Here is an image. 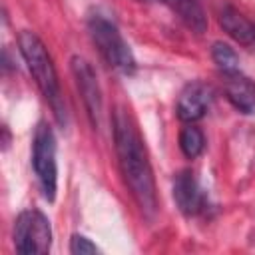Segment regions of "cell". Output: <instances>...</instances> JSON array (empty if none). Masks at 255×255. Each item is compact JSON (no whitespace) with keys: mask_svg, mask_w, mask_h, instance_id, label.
I'll list each match as a JSON object with an SVG mask.
<instances>
[{"mask_svg":"<svg viewBox=\"0 0 255 255\" xmlns=\"http://www.w3.org/2000/svg\"><path fill=\"white\" fill-rule=\"evenodd\" d=\"M211 58L223 74H237L239 72V56L235 50L225 42H215L211 46Z\"/></svg>","mask_w":255,"mask_h":255,"instance_id":"13","label":"cell"},{"mask_svg":"<svg viewBox=\"0 0 255 255\" xmlns=\"http://www.w3.org/2000/svg\"><path fill=\"white\" fill-rule=\"evenodd\" d=\"M14 245L22 255H44L52 247V227L38 209H26L14 223Z\"/></svg>","mask_w":255,"mask_h":255,"instance_id":"5","label":"cell"},{"mask_svg":"<svg viewBox=\"0 0 255 255\" xmlns=\"http://www.w3.org/2000/svg\"><path fill=\"white\" fill-rule=\"evenodd\" d=\"M225 96L229 104L241 112V114H255V84L243 76L241 72L237 74H225Z\"/></svg>","mask_w":255,"mask_h":255,"instance_id":"9","label":"cell"},{"mask_svg":"<svg viewBox=\"0 0 255 255\" xmlns=\"http://www.w3.org/2000/svg\"><path fill=\"white\" fill-rule=\"evenodd\" d=\"M70 253L74 255H94V253H100V249L84 235H72L70 239Z\"/></svg>","mask_w":255,"mask_h":255,"instance_id":"14","label":"cell"},{"mask_svg":"<svg viewBox=\"0 0 255 255\" xmlns=\"http://www.w3.org/2000/svg\"><path fill=\"white\" fill-rule=\"evenodd\" d=\"M88 32L90 38L94 42V46L98 48L100 56L106 60V64L120 72V74H133L135 70V58L128 46V42L124 40L122 32L118 30V26L108 20L106 16L94 14L88 18Z\"/></svg>","mask_w":255,"mask_h":255,"instance_id":"3","label":"cell"},{"mask_svg":"<svg viewBox=\"0 0 255 255\" xmlns=\"http://www.w3.org/2000/svg\"><path fill=\"white\" fill-rule=\"evenodd\" d=\"M219 24L227 32V36H231L235 42L245 46L255 42V26L237 8L223 6V10L219 12Z\"/></svg>","mask_w":255,"mask_h":255,"instance_id":"10","label":"cell"},{"mask_svg":"<svg viewBox=\"0 0 255 255\" xmlns=\"http://www.w3.org/2000/svg\"><path fill=\"white\" fill-rule=\"evenodd\" d=\"M2 131H4V149H6V147H8V141H10V135H8V128L4 126V129H2Z\"/></svg>","mask_w":255,"mask_h":255,"instance_id":"15","label":"cell"},{"mask_svg":"<svg viewBox=\"0 0 255 255\" xmlns=\"http://www.w3.org/2000/svg\"><path fill=\"white\" fill-rule=\"evenodd\" d=\"M32 165L40 183V189L48 201L56 199L58 189V165H56V137L46 122H40L34 131Z\"/></svg>","mask_w":255,"mask_h":255,"instance_id":"4","label":"cell"},{"mask_svg":"<svg viewBox=\"0 0 255 255\" xmlns=\"http://www.w3.org/2000/svg\"><path fill=\"white\" fill-rule=\"evenodd\" d=\"M114 145L118 153V163L131 197L145 217L157 213V189L153 169L139 135V129L126 108H116L114 112Z\"/></svg>","mask_w":255,"mask_h":255,"instance_id":"1","label":"cell"},{"mask_svg":"<svg viewBox=\"0 0 255 255\" xmlns=\"http://www.w3.org/2000/svg\"><path fill=\"white\" fill-rule=\"evenodd\" d=\"M70 70H72V76L76 80V88L82 96V102L86 106V112H88V118H90L92 126L100 128L102 112H104V98H102L98 76H96L92 64L82 56H72Z\"/></svg>","mask_w":255,"mask_h":255,"instance_id":"6","label":"cell"},{"mask_svg":"<svg viewBox=\"0 0 255 255\" xmlns=\"http://www.w3.org/2000/svg\"><path fill=\"white\" fill-rule=\"evenodd\" d=\"M213 100V90L205 84V82H189L181 92H179V98H177V118L181 122H187V124H193L197 120H201L209 108Z\"/></svg>","mask_w":255,"mask_h":255,"instance_id":"7","label":"cell"},{"mask_svg":"<svg viewBox=\"0 0 255 255\" xmlns=\"http://www.w3.org/2000/svg\"><path fill=\"white\" fill-rule=\"evenodd\" d=\"M18 48L20 54L34 78V82L38 84L40 92L44 94V98L48 100V104L54 110L56 120L64 126L66 124V108H64V98H62V90H60V82H58V74L56 68L52 64V58L44 46V42L30 30H22L18 36Z\"/></svg>","mask_w":255,"mask_h":255,"instance_id":"2","label":"cell"},{"mask_svg":"<svg viewBox=\"0 0 255 255\" xmlns=\"http://www.w3.org/2000/svg\"><path fill=\"white\" fill-rule=\"evenodd\" d=\"M173 199H175L179 211L185 217H193V215L203 211L205 197H203V191H201V187L195 181L191 171L183 169L175 175V179H173Z\"/></svg>","mask_w":255,"mask_h":255,"instance_id":"8","label":"cell"},{"mask_svg":"<svg viewBox=\"0 0 255 255\" xmlns=\"http://www.w3.org/2000/svg\"><path fill=\"white\" fill-rule=\"evenodd\" d=\"M173 14H177V18L187 26L191 28L193 32L201 34L205 32L207 28V16L203 12V8L199 6L197 0H163Z\"/></svg>","mask_w":255,"mask_h":255,"instance_id":"11","label":"cell"},{"mask_svg":"<svg viewBox=\"0 0 255 255\" xmlns=\"http://www.w3.org/2000/svg\"><path fill=\"white\" fill-rule=\"evenodd\" d=\"M179 147L183 151V155L187 159H195L201 155L203 147H205V135L203 131L193 126V124H187L181 131H179Z\"/></svg>","mask_w":255,"mask_h":255,"instance_id":"12","label":"cell"}]
</instances>
